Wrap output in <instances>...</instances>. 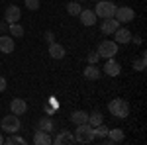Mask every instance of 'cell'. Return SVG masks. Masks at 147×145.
I'll list each match as a JSON object with an SVG mask.
<instances>
[{
    "mask_svg": "<svg viewBox=\"0 0 147 145\" xmlns=\"http://www.w3.org/2000/svg\"><path fill=\"white\" fill-rule=\"evenodd\" d=\"M43 39H45L47 43H53V41H55V35H53V32H45Z\"/></svg>",
    "mask_w": 147,
    "mask_h": 145,
    "instance_id": "f1b7e54d",
    "label": "cell"
},
{
    "mask_svg": "<svg viewBox=\"0 0 147 145\" xmlns=\"http://www.w3.org/2000/svg\"><path fill=\"white\" fill-rule=\"evenodd\" d=\"M26 110H28V104H26V100H22V98H14V100L10 102V112L12 114L22 116V114H26Z\"/></svg>",
    "mask_w": 147,
    "mask_h": 145,
    "instance_id": "5bb4252c",
    "label": "cell"
},
{
    "mask_svg": "<svg viewBox=\"0 0 147 145\" xmlns=\"http://www.w3.org/2000/svg\"><path fill=\"white\" fill-rule=\"evenodd\" d=\"M6 30H8V24L2 22V24H0V32H6Z\"/></svg>",
    "mask_w": 147,
    "mask_h": 145,
    "instance_id": "4dcf8cb0",
    "label": "cell"
},
{
    "mask_svg": "<svg viewBox=\"0 0 147 145\" xmlns=\"http://www.w3.org/2000/svg\"><path fill=\"white\" fill-rule=\"evenodd\" d=\"M98 59H100L98 51H90V53H88V63H90V65H96V63H98Z\"/></svg>",
    "mask_w": 147,
    "mask_h": 145,
    "instance_id": "83f0119b",
    "label": "cell"
},
{
    "mask_svg": "<svg viewBox=\"0 0 147 145\" xmlns=\"http://www.w3.org/2000/svg\"><path fill=\"white\" fill-rule=\"evenodd\" d=\"M4 143H8V145H26V139L20 137V135H16V134H8V137L4 139Z\"/></svg>",
    "mask_w": 147,
    "mask_h": 145,
    "instance_id": "7402d4cb",
    "label": "cell"
},
{
    "mask_svg": "<svg viewBox=\"0 0 147 145\" xmlns=\"http://www.w3.org/2000/svg\"><path fill=\"white\" fill-rule=\"evenodd\" d=\"M120 71H122V65H120L114 57L106 59V63H104V75H108V77H118Z\"/></svg>",
    "mask_w": 147,
    "mask_h": 145,
    "instance_id": "ba28073f",
    "label": "cell"
},
{
    "mask_svg": "<svg viewBox=\"0 0 147 145\" xmlns=\"http://www.w3.org/2000/svg\"><path fill=\"white\" fill-rule=\"evenodd\" d=\"M116 8H118V6L114 4V0H98V2H96V8H94V14H96V18H102V20L114 18Z\"/></svg>",
    "mask_w": 147,
    "mask_h": 145,
    "instance_id": "7a4b0ae2",
    "label": "cell"
},
{
    "mask_svg": "<svg viewBox=\"0 0 147 145\" xmlns=\"http://www.w3.org/2000/svg\"><path fill=\"white\" fill-rule=\"evenodd\" d=\"M77 2H82V0H77Z\"/></svg>",
    "mask_w": 147,
    "mask_h": 145,
    "instance_id": "836d02e7",
    "label": "cell"
},
{
    "mask_svg": "<svg viewBox=\"0 0 147 145\" xmlns=\"http://www.w3.org/2000/svg\"><path fill=\"white\" fill-rule=\"evenodd\" d=\"M118 28H120V22H118L116 18H106V20L100 22V30H102L104 35H112Z\"/></svg>",
    "mask_w": 147,
    "mask_h": 145,
    "instance_id": "9c48e42d",
    "label": "cell"
},
{
    "mask_svg": "<svg viewBox=\"0 0 147 145\" xmlns=\"http://www.w3.org/2000/svg\"><path fill=\"white\" fill-rule=\"evenodd\" d=\"M34 143L35 145H51L53 143V137L47 134V132H43V129H37L34 135Z\"/></svg>",
    "mask_w": 147,
    "mask_h": 145,
    "instance_id": "9a60e30c",
    "label": "cell"
},
{
    "mask_svg": "<svg viewBox=\"0 0 147 145\" xmlns=\"http://www.w3.org/2000/svg\"><path fill=\"white\" fill-rule=\"evenodd\" d=\"M37 129H43V132H47V134H51V132H55V123H53V120L47 116V118H41V120H39Z\"/></svg>",
    "mask_w": 147,
    "mask_h": 145,
    "instance_id": "d6986e66",
    "label": "cell"
},
{
    "mask_svg": "<svg viewBox=\"0 0 147 145\" xmlns=\"http://www.w3.org/2000/svg\"><path fill=\"white\" fill-rule=\"evenodd\" d=\"M0 127H2V132H6V134H18V132H20V127H22L20 116H16V114L4 116V118H2V122H0Z\"/></svg>",
    "mask_w": 147,
    "mask_h": 145,
    "instance_id": "277c9868",
    "label": "cell"
},
{
    "mask_svg": "<svg viewBox=\"0 0 147 145\" xmlns=\"http://www.w3.org/2000/svg\"><path fill=\"white\" fill-rule=\"evenodd\" d=\"M53 143H55V145H69V143H75V135H73V132L63 129V132H59V134L53 137Z\"/></svg>",
    "mask_w": 147,
    "mask_h": 145,
    "instance_id": "8fae6325",
    "label": "cell"
},
{
    "mask_svg": "<svg viewBox=\"0 0 147 145\" xmlns=\"http://www.w3.org/2000/svg\"><path fill=\"white\" fill-rule=\"evenodd\" d=\"M84 77L88 78V80H98L102 77V69L96 67V65H88V67L84 69Z\"/></svg>",
    "mask_w": 147,
    "mask_h": 145,
    "instance_id": "e0dca14e",
    "label": "cell"
},
{
    "mask_svg": "<svg viewBox=\"0 0 147 145\" xmlns=\"http://www.w3.org/2000/svg\"><path fill=\"white\" fill-rule=\"evenodd\" d=\"M114 18L120 24H127V22H134L136 12H134V8H129V6H120V8H116V12H114Z\"/></svg>",
    "mask_w": 147,
    "mask_h": 145,
    "instance_id": "8992f818",
    "label": "cell"
},
{
    "mask_svg": "<svg viewBox=\"0 0 147 145\" xmlns=\"http://www.w3.org/2000/svg\"><path fill=\"white\" fill-rule=\"evenodd\" d=\"M94 2H98V0H94Z\"/></svg>",
    "mask_w": 147,
    "mask_h": 145,
    "instance_id": "e575fe53",
    "label": "cell"
},
{
    "mask_svg": "<svg viewBox=\"0 0 147 145\" xmlns=\"http://www.w3.org/2000/svg\"><path fill=\"white\" fill-rule=\"evenodd\" d=\"M71 122L75 123V125H79V123H88V112H82V110H77L71 114Z\"/></svg>",
    "mask_w": 147,
    "mask_h": 145,
    "instance_id": "ac0fdd59",
    "label": "cell"
},
{
    "mask_svg": "<svg viewBox=\"0 0 147 145\" xmlns=\"http://www.w3.org/2000/svg\"><path fill=\"white\" fill-rule=\"evenodd\" d=\"M145 67H147V57H145V53H141V57L134 61V69L141 73V71H145Z\"/></svg>",
    "mask_w": 147,
    "mask_h": 145,
    "instance_id": "d4e9b609",
    "label": "cell"
},
{
    "mask_svg": "<svg viewBox=\"0 0 147 145\" xmlns=\"http://www.w3.org/2000/svg\"><path fill=\"white\" fill-rule=\"evenodd\" d=\"M20 18H22V10L18 6H14V4H10L6 8V12H4V22L6 24H16V22H20Z\"/></svg>",
    "mask_w": 147,
    "mask_h": 145,
    "instance_id": "52a82bcc",
    "label": "cell"
},
{
    "mask_svg": "<svg viewBox=\"0 0 147 145\" xmlns=\"http://www.w3.org/2000/svg\"><path fill=\"white\" fill-rule=\"evenodd\" d=\"M8 30H10L12 37H22V35H24V28L18 22H16V24H8Z\"/></svg>",
    "mask_w": 147,
    "mask_h": 145,
    "instance_id": "603a6c76",
    "label": "cell"
},
{
    "mask_svg": "<svg viewBox=\"0 0 147 145\" xmlns=\"http://www.w3.org/2000/svg\"><path fill=\"white\" fill-rule=\"evenodd\" d=\"M131 41H134V43H137V45H139V43H141V37H134V35H131Z\"/></svg>",
    "mask_w": 147,
    "mask_h": 145,
    "instance_id": "1f68e13d",
    "label": "cell"
},
{
    "mask_svg": "<svg viewBox=\"0 0 147 145\" xmlns=\"http://www.w3.org/2000/svg\"><path fill=\"white\" fill-rule=\"evenodd\" d=\"M108 112L112 114L114 118L124 120V118L129 116V104H127L124 98H114V100H110V104H108Z\"/></svg>",
    "mask_w": 147,
    "mask_h": 145,
    "instance_id": "6da1fadb",
    "label": "cell"
},
{
    "mask_svg": "<svg viewBox=\"0 0 147 145\" xmlns=\"http://www.w3.org/2000/svg\"><path fill=\"white\" fill-rule=\"evenodd\" d=\"M118 53V43L116 41H110V39H106V41H102L98 45V55L100 59H110Z\"/></svg>",
    "mask_w": 147,
    "mask_h": 145,
    "instance_id": "5b68a950",
    "label": "cell"
},
{
    "mask_svg": "<svg viewBox=\"0 0 147 145\" xmlns=\"http://www.w3.org/2000/svg\"><path fill=\"white\" fill-rule=\"evenodd\" d=\"M2 90H6V78L4 77H0V92Z\"/></svg>",
    "mask_w": 147,
    "mask_h": 145,
    "instance_id": "f546056e",
    "label": "cell"
},
{
    "mask_svg": "<svg viewBox=\"0 0 147 145\" xmlns=\"http://www.w3.org/2000/svg\"><path fill=\"white\" fill-rule=\"evenodd\" d=\"M73 135H75L77 143H90V141H94V132H92L90 123H79Z\"/></svg>",
    "mask_w": 147,
    "mask_h": 145,
    "instance_id": "3957f363",
    "label": "cell"
},
{
    "mask_svg": "<svg viewBox=\"0 0 147 145\" xmlns=\"http://www.w3.org/2000/svg\"><path fill=\"white\" fill-rule=\"evenodd\" d=\"M92 132H94V139H104V137L108 135V127H106L104 123H100V125H94Z\"/></svg>",
    "mask_w": 147,
    "mask_h": 145,
    "instance_id": "44dd1931",
    "label": "cell"
},
{
    "mask_svg": "<svg viewBox=\"0 0 147 145\" xmlns=\"http://www.w3.org/2000/svg\"><path fill=\"white\" fill-rule=\"evenodd\" d=\"M80 10H82L80 2H69V4H67V12L71 14V16H79Z\"/></svg>",
    "mask_w": 147,
    "mask_h": 145,
    "instance_id": "484cf974",
    "label": "cell"
},
{
    "mask_svg": "<svg viewBox=\"0 0 147 145\" xmlns=\"http://www.w3.org/2000/svg\"><path fill=\"white\" fill-rule=\"evenodd\" d=\"M112 35H114V41H116V43H120V45L129 43V41H131V32H129L127 28H118Z\"/></svg>",
    "mask_w": 147,
    "mask_h": 145,
    "instance_id": "30bf717a",
    "label": "cell"
},
{
    "mask_svg": "<svg viewBox=\"0 0 147 145\" xmlns=\"http://www.w3.org/2000/svg\"><path fill=\"white\" fill-rule=\"evenodd\" d=\"M14 49H16L14 37H10V34L0 35V51H2V53H12Z\"/></svg>",
    "mask_w": 147,
    "mask_h": 145,
    "instance_id": "4fadbf2b",
    "label": "cell"
},
{
    "mask_svg": "<svg viewBox=\"0 0 147 145\" xmlns=\"http://www.w3.org/2000/svg\"><path fill=\"white\" fill-rule=\"evenodd\" d=\"M4 143V137H2V132H0V145Z\"/></svg>",
    "mask_w": 147,
    "mask_h": 145,
    "instance_id": "d6a6232c",
    "label": "cell"
},
{
    "mask_svg": "<svg viewBox=\"0 0 147 145\" xmlns=\"http://www.w3.org/2000/svg\"><path fill=\"white\" fill-rule=\"evenodd\" d=\"M112 143H120V141H124V129H120V127H116V129H108V135H106Z\"/></svg>",
    "mask_w": 147,
    "mask_h": 145,
    "instance_id": "ffe728a7",
    "label": "cell"
},
{
    "mask_svg": "<svg viewBox=\"0 0 147 145\" xmlns=\"http://www.w3.org/2000/svg\"><path fill=\"white\" fill-rule=\"evenodd\" d=\"M88 123H90L92 127H94V125H100V123H104L102 114H100V112H92V114H88Z\"/></svg>",
    "mask_w": 147,
    "mask_h": 145,
    "instance_id": "cb8c5ba5",
    "label": "cell"
},
{
    "mask_svg": "<svg viewBox=\"0 0 147 145\" xmlns=\"http://www.w3.org/2000/svg\"><path fill=\"white\" fill-rule=\"evenodd\" d=\"M65 47L61 43H57V41H53V43H49V55L53 57V59H63L65 57Z\"/></svg>",
    "mask_w": 147,
    "mask_h": 145,
    "instance_id": "2e32d148",
    "label": "cell"
},
{
    "mask_svg": "<svg viewBox=\"0 0 147 145\" xmlns=\"http://www.w3.org/2000/svg\"><path fill=\"white\" fill-rule=\"evenodd\" d=\"M26 8L28 10H37L39 8V0H26Z\"/></svg>",
    "mask_w": 147,
    "mask_h": 145,
    "instance_id": "4316f807",
    "label": "cell"
},
{
    "mask_svg": "<svg viewBox=\"0 0 147 145\" xmlns=\"http://www.w3.org/2000/svg\"><path fill=\"white\" fill-rule=\"evenodd\" d=\"M79 18H80V24L82 26H86V28H90V26H94L96 24V14H94V10H80V14H79Z\"/></svg>",
    "mask_w": 147,
    "mask_h": 145,
    "instance_id": "7c38bea8",
    "label": "cell"
}]
</instances>
